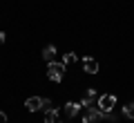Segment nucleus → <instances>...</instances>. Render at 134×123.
Instances as JSON below:
<instances>
[{"instance_id": "10", "label": "nucleus", "mask_w": 134, "mask_h": 123, "mask_svg": "<svg viewBox=\"0 0 134 123\" xmlns=\"http://www.w3.org/2000/svg\"><path fill=\"white\" fill-rule=\"evenodd\" d=\"M76 61H78V56H76L74 52H67L65 56H63V65H65V67H67V65H74Z\"/></svg>"}, {"instance_id": "8", "label": "nucleus", "mask_w": 134, "mask_h": 123, "mask_svg": "<svg viewBox=\"0 0 134 123\" xmlns=\"http://www.w3.org/2000/svg\"><path fill=\"white\" fill-rule=\"evenodd\" d=\"M45 123H63V121H60V114H58L56 110L45 112Z\"/></svg>"}, {"instance_id": "6", "label": "nucleus", "mask_w": 134, "mask_h": 123, "mask_svg": "<svg viewBox=\"0 0 134 123\" xmlns=\"http://www.w3.org/2000/svg\"><path fill=\"white\" fill-rule=\"evenodd\" d=\"M81 110H83V105L76 103V101H69V103L65 105V112H67V116H69V119L78 116V114H81Z\"/></svg>"}, {"instance_id": "13", "label": "nucleus", "mask_w": 134, "mask_h": 123, "mask_svg": "<svg viewBox=\"0 0 134 123\" xmlns=\"http://www.w3.org/2000/svg\"><path fill=\"white\" fill-rule=\"evenodd\" d=\"M5 43V31H0V45Z\"/></svg>"}, {"instance_id": "3", "label": "nucleus", "mask_w": 134, "mask_h": 123, "mask_svg": "<svg viewBox=\"0 0 134 123\" xmlns=\"http://www.w3.org/2000/svg\"><path fill=\"white\" fill-rule=\"evenodd\" d=\"M116 105V96L114 94H105V96H98V101H96V108L100 110V112H112Z\"/></svg>"}, {"instance_id": "9", "label": "nucleus", "mask_w": 134, "mask_h": 123, "mask_svg": "<svg viewBox=\"0 0 134 123\" xmlns=\"http://www.w3.org/2000/svg\"><path fill=\"white\" fill-rule=\"evenodd\" d=\"M54 56H56V47H54V45H47V47L43 49V58H45L47 63H52Z\"/></svg>"}, {"instance_id": "12", "label": "nucleus", "mask_w": 134, "mask_h": 123, "mask_svg": "<svg viewBox=\"0 0 134 123\" xmlns=\"http://www.w3.org/2000/svg\"><path fill=\"white\" fill-rule=\"evenodd\" d=\"M0 123H7V114L2 112V110H0Z\"/></svg>"}, {"instance_id": "2", "label": "nucleus", "mask_w": 134, "mask_h": 123, "mask_svg": "<svg viewBox=\"0 0 134 123\" xmlns=\"http://www.w3.org/2000/svg\"><path fill=\"white\" fill-rule=\"evenodd\" d=\"M103 121V114L96 105L92 108H83V123H100Z\"/></svg>"}, {"instance_id": "4", "label": "nucleus", "mask_w": 134, "mask_h": 123, "mask_svg": "<svg viewBox=\"0 0 134 123\" xmlns=\"http://www.w3.org/2000/svg\"><path fill=\"white\" fill-rule=\"evenodd\" d=\"M43 101L40 96H29L27 101H25V108L29 110V112H38V110H43Z\"/></svg>"}, {"instance_id": "5", "label": "nucleus", "mask_w": 134, "mask_h": 123, "mask_svg": "<svg viewBox=\"0 0 134 123\" xmlns=\"http://www.w3.org/2000/svg\"><path fill=\"white\" fill-rule=\"evenodd\" d=\"M96 101H98V94H96V90H87L85 94H83L81 105H83V108H92V105H96Z\"/></svg>"}, {"instance_id": "11", "label": "nucleus", "mask_w": 134, "mask_h": 123, "mask_svg": "<svg viewBox=\"0 0 134 123\" xmlns=\"http://www.w3.org/2000/svg\"><path fill=\"white\" fill-rule=\"evenodd\" d=\"M123 114H125L127 119H134V103H127V105H125V108H123Z\"/></svg>"}, {"instance_id": "1", "label": "nucleus", "mask_w": 134, "mask_h": 123, "mask_svg": "<svg viewBox=\"0 0 134 123\" xmlns=\"http://www.w3.org/2000/svg\"><path fill=\"white\" fill-rule=\"evenodd\" d=\"M63 74H65V65L63 63H49V67H47V76H49V81H54V83H60L63 81Z\"/></svg>"}, {"instance_id": "7", "label": "nucleus", "mask_w": 134, "mask_h": 123, "mask_svg": "<svg viewBox=\"0 0 134 123\" xmlns=\"http://www.w3.org/2000/svg\"><path fill=\"white\" fill-rule=\"evenodd\" d=\"M83 69L87 72V74H96L98 72V63H96V58H83Z\"/></svg>"}]
</instances>
